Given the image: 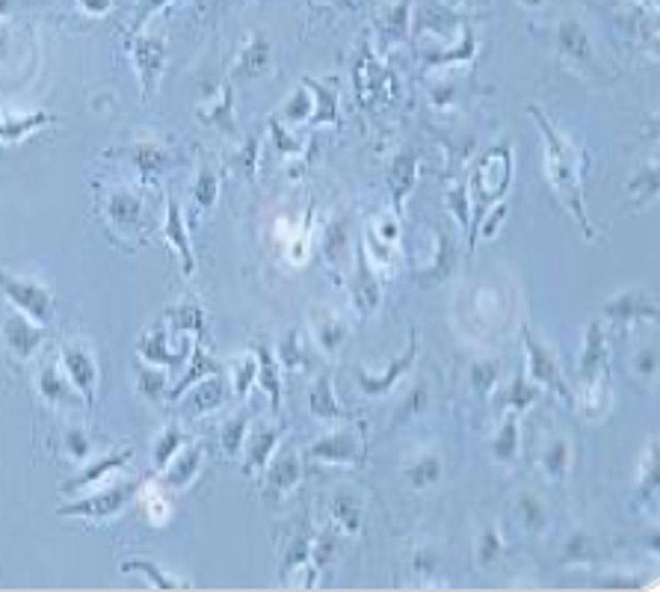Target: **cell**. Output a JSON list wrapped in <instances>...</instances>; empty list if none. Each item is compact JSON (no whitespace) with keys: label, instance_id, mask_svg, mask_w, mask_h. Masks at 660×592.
I'll list each match as a JSON object with an SVG mask.
<instances>
[{"label":"cell","instance_id":"6da1fadb","mask_svg":"<svg viewBox=\"0 0 660 592\" xmlns=\"http://www.w3.org/2000/svg\"><path fill=\"white\" fill-rule=\"evenodd\" d=\"M530 116H533V122L539 131H542V140H545L542 143V169H545L548 184H551V190L560 196L563 205L569 208V214L581 222L587 240H592L595 228L590 226L587 205H583V154L572 145V140H565L536 107H530Z\"/></svg>","mask_w":660,"mask_h":592},{"label":"cell","instance_id":"7a4b0ae2","mask_svg":"<svg viewBox=\"0 0 660 592\" xmlns=\"http://www.w3.org/2000/svg\"><path fill=\"white\" fill-rule=\"evenodd\" d=\"M509 178H513V148L509 145H498L483 157L480 166L474 169V193H477V219L483 217V210L498 205V199L504 196L509 187Z\"/></svg>","mask_w":660,"mask_h":592},{"label":"cell","instance_id":"3957f363","mask_svg":"<svg viewBox=\"0 0 660 592\" xmlns=\"http://www.w3.org/2000/svg\"><path fill=\"white\" fill-rule=\"evenodd\" d=\"M139 483L131 480H122V483H110L98 492H89L87 497L74 501L69 506H60V515H74V518H89V522H107L125 510L128 504L134 501Z\"/></svg>","mask_w":660,"mask_h":592},{"label":"cell","instance_id":"277c9868","mask_svg":"<svg viewBox=\"0 0 660 592\" xmlns=\"http://www.w3.org/2000/svg\"><path fill=\"white\" fill-rule=\"evenodd\" d=\"M0 288H4L6 300L15 305V311L27 314L33 323H51L54 317V296L48 288H42L39 282L18 279L12 273H0Z\"/></svg>","mask_w":660,"mask_h":592},{"label":"cell","instance_id":"5b68a950","mask_svg":"<svg viewBox=\"0 0 660 592\" xmlns=\"http://www.w3.org/2000/svg\"><path fill=\"white\" fill-rule=\"evenodd\" d=\"M524 332V349H527V370L524 376L530 382H536L539 388H551L563 397V400H574L569 382L563 379V370H560V362H557V356L548 349L545 344H539L533 338V332L527 326L522 329Z\"/></svg>","mask_w":660,"mask_h":592},{"label":"cell","instance_id":"8992f818","mask_svg":"<svg viewBox=\"0 0 660 592\" xmlns=\"http://www.w3.org/2000/svg\"><path fill=\"white\" fill-rule=\"evenodd\" d=\"M415 358H417V329H412L408 332V344H406V349L400 356H394L392 358V365H388L383 374H370V370L361 365V370H359V385H361V391H365L367 397H379V394H385V391H392V388L403 379L408 370H412V365H415Z\"/></svg>","mask_w":660,"mask_h":592},{"label":"cell","instance_id":"52a82bcc","mask_svg":"<svg viewBox=\"0 0 660 592\" xmlns=\"http://www.w3.org/2000/svg\"><path fill=\"white\" fill-rule=\"evenodd\" d=\"M604 317L613 323H637V320H657V302L639 288H628L604 302Z\"/></svg>","mask_w":660,"mask_h":592},{"label":"cell","instance_id":"ba28073f","mask_svg":"<svg viewBox=\"0 0 660 592\" xmlns=\"http://www.w3.org/2000/svg\"><path fill=\"white\" fill-rule=\"evenodd\" d=\"M60 362L66 367L69 382L78 388V394L83 400H92V397H95V385H98V367H95V358L89 356V349H83L80 344H66L60 349Z\"/></svg>","mask_w":660,"mask_h":592},{"label":"cell","instance_id":"9c48e42d","mask_svg":"<svg viewBox=\"0 0 660 592\" xmlns=\"http://www.w3.org/2000/svg\"><path fill=\"white\" fill-rule=\"evenodd\" d=\"M604 365H607V335H604L601 323H590L583 332V347L578 358V382L587 388L598 382L604 376Z\"/></svg>","mask_w":660,"mask_h":592},{"label":"cell","instance_id":"30bf717a","mask_svg":"<svg viewBox=\"0 0 660 592\" xmlns=\"http://www.w3.org/2000/svg\"><path fill=\"white\" fill-rule=\"evenodd\" d=\"M309 456L318 462H332V465H356L361 459V441L352 430H334L311 444Z\"/></svg>","mask_w":660,"mask_h":592},{"label":"cell","instance_id":"8fae6325","mask_svg":"<svg viewBox=\"0 0 660 592\" xmlns=\"http://www.w3.org/2000/svg\"><path fill=\"white\" fill-rule=\"evenodd\" d=\"M352 302L361 314H374L383 302V284H379V275L370 270V255L365 246L359 249V267L352 275Z\"/></svg>","mask_w":660,"mask_h":592},{"label":"cell","instance_id":"7c38bea8","mask_svg":"<svg viewBox=\"0 0 660 592\" xmlns=\"http://www.w3.org/2000/svg\"><path fill=\"white\" fill-rule=\"evenodd\" d=\"M4 341H6V347L12 349L18 358H27V356H33L36 349H39L42 332L36 329V323L27 317V314L12 311L4 320Z\"/></svg>","mask_w":660,"mask_h":592},{"label":"cell","instance_id":"4fadbf2b","mask_svg":"<svg viewBox=\"0 0 660 592\" xmlns=\"http://www.w3.org/2000/svg\"><path fill=\"white\" fill-rule=\"evenodd\" d=\"M226 403V382L219 376H204L196 382V388L184 397V415L187 418H199V415H208L213 409Z\"/></svg>","mask_w":660,"mask_h":592},{"label":"cell","instance_id":"5bb4252c","mask_svg":"<svg viewBox=\"0 0 660 592\" xmlns=\"http://www.w3.org/2000/svg\"><path fill=\"white\" fill-rule=\"evenodd\" d=\"M163 237H166V243L178 252L184 275L196 273V255H193V246H190V231H187V226H184L181 208H178V201H175V199H169V217H166Z\"/></svg>","mask_w":660,"mask_h":592},{"label":"cell","instance_id":"9a60e30c","mask_svg":"<svg viewBox=\"0 0 660 592\" xmlns=\"http://www.w3.org/2000/svg\"><path fill=\"white\" fill-rule=\"evenodd\" d=\"M311 332H314V341H318V347L323 349V353H329V356L338 353V349L343 347V341L350 338L347 323H343L334 311L323 308V305L311 314Z\"/></svg>","mask_w":660,"mask_h":592},{"label":"cell","instance_id":"2e32d148","mask_svg":"<svg viewBox=\"0 0 660 592\" xmlns=\"http://www.w3.org/2000/svg\"><path fill=\"white\" fill-rule=\"evenodd\" d=\"M415 184H417V157H415V152L397 154V160L392 163V169H388V187H392L397 210L403 208V201H406L408 193L415 190Z\"/></svg>","mask_w":660,"mask_h":592},{"label":"cell","instance_id":"e0dca14e","mask_svg":"<svg viewBox=\"0 0 660 592\" xmlns=\"http://www.w3.org/2000/svg\"><path fill=\"white\" fill-rule=\"evenodd\" d=\"M300 459H296V453L291 450H282L278 456L273 459V465H269V474H267V486L273 495H287L291 489L300 483Z\"/></svg>","mask_w":660,"mask_h":592},{"label":"cell","instance_id":"ac0fdd59","mask_svg":"<svg viewBox=\"0 0 660 592\" xmlns=\"http://www.w3.org/2000/svg\"><path fill=\"white\" fill-rule=\"evenodd\" d=\"M202 459H204L202 448H187V450H181L178 456L172 459V465L166 468V474H163V489H184V486H190L193 480H196V474H199Z\"/></svg>","mask_w":660,"mask_h":592},{"label":"cell","instance_id":"d6986e66","mask_svg":"<svg viewBox=\"0 0 660 592\" xmlns=\"http://www.w3.org/2000/svg\"><path fill=\"white\" fill-rule=\"evenodd\" d=\"M518 450H522V436H518V412H509L500 430L491 439V456H495L500 465H513L518 459Z\"/></svg>","mask_w":660,"mask_h":592},{"label":"cell","instance_id":"ffe728a7","mask_svg":"<svg viewBox=\"0 0 660 592\" xmlns=\"http://www.w3.org/2000/svg\"><path fill=\"white\" fill-rule=\"evenodd\" d=\"M276 444H278V432L276 430H267V427H261V430H255L252 436H249V441H246V462H243V468H246V474L252 477V474H258L267 462H269V456H273V450H276Z\"/></svg>","mask_w":660,"mask_h":592},{"label":"cell","instance_id":"44dd1931","mask_svg":"<svg viewBox=\"0 0 660 592\" xmlns=\"http://www.w3.org/2000/svg\"><path fill=\"white\" fill-rule=\"evenodd\" d=\"M131 456H134V450H122V453H116V456H101L95 465H89L80 477H74L71 483H66L62 489H66V492H78L83 486L98 483V480H104L107 474H113V471H122L128 462H131Z\"/></svg>","mask_w":660,"mask_h":592},{"label":"cell","instance_id":"7402d4cb","mask_svg":"<svg viewBox=\"0 0 660 592\" xmlns=\"http://www.w3.org/2000/svg\"><path fill=\"white\" fill-rule=\"evenodd\" d=\"M309 412L318 421H341L343 418V409L338 406V400H334L329 376H318V382H314L311 394H309Z\"/></svg>","mask_w":660,"mask_h":592},{"label":"cell","instance_id":"603a6c76","mask_svg":"<svg viewBox=\"0 0 660 592\" xmlns=\"http://www.w3.org/2000/svg\"><path fill=\"white\" fill-rule=\"evenodd\" d=\"M39 391L48 403H78V388L69 382V376H60L57 367L51 365L39 370Z\"/></svg>","mask_w":660,"mask_h":592},{"label":"cell","instance_id":"cb8c5ba5","mask_svg":"<svg viewBox=\"0 0 660 592\" xmlns=\"http://www.w3.org/2000/svg\"><path fill=\"white\" fill-rule=\"evenodd\" d=\"M441 474H444V468H441L439 453H421V456H415L406 465V480H408V486H415V489L435 486L441 480Z\"/></svg>","mask_w":660,"mask_h":592},{"label":"cell","instance_id":"d4e9b609","mask_svg":"<svg viewBox=\"0 0 660 592\" xmlns=\"http://www.w3.org/2000/svg\"><path fill=\"white\" fill-rule=\"evenodd\" d=\"M258 385L264 388L269 394V400H273V409H278V403H282V379H278V362L276 356L269 353L267 347H258Z\"/></svg>","mask_w":660,"mask_h":592},{"label":"cell","instance_id":"484cf974","mask_svg":"<svg viewBox=\"0 0 660 592\" xmlns=\"http://www.w3.org/2000/svg\"><path fill=\"white\" fill-rule=\"evenodd\" d=\"M107 214L113 222H119V228H136L139 217H143V205H139V199L131 196V193H116L107 205Z\"/></svg>","mask_w":660,"mask_h":592},{"label":"cell","instance_id":"4316f807","mask_svg":"<svg viewBox=\"0 0 660 592\" xmlns=\"http://www.w3.org/2000/svg\"><path fill=\"white\" fill-rule=\"evenodd\" d=\"M119 569H122V571H139V575H145V578H148V584H152V587H161V589H166V587H187V580L172 578L169 571L161 569V566H157V563H152V560H145V557L125 560Z\"/></svg>","mask_w":660,"mask_h":592},{"label":"cell","instance_id":"83f0119b","mask_svg":"<svg viewBox=\"0 0 660 592\" xmlns=\"http://www.w3.org/2000/svg\"><path fill=\"white\" fill-rule=\"evenodd\" d=\"M539 394H542V388H539L536 382H530L527 376L518 374L513 382H509V388H507L504 403L509 406V412H527L530 406L536 403Z\"/></svg>","mask_w":660,"mask_h":592},{"label":"cell","instance_id":"f1b7e54d","mask_svg":"<svg viewBox=\"0 0 660 592\" xmlns=\"http://www.w3.org/2000/svg\"><path fill=\"white\" fill-rule=\"evenodd\" d=\"M569 465H572V444H569V439H557L551 448L542 453L545 474L551 480H563L565 474H569Z\"/></svg>","mask_w":660,"mask_h":592},{"label":"cell","instance_id":"f546056e","mask_svg":"<svg viewBox=\"0 0 660 592\" xmlns=\"http://www.w3.org/2000/svg\"><path fill=\"white\" fill-rule=\"evenodd\" d=\"M231 385H235V394L240 400H246L249 391L258 385V358L255 356L246 353L231 365Z\"/></svg>","mask_w":660,"mask_h":592},{"label":"cell","instance_id":"4dcf8cb0","mask_svg":"<svg viewBox=\"0 0 660 592\" xmlns=\"http://www.w3.org/2000/svg\"><path fill=\"white\" fill-rule=\"evenodd\" d=\"M332 518L338 522V527H343L347 533H359L361 530V506L356 497L350 495H338L329 506Z\"/></svg>","mask_w":660,"mask_h":592},{"label":"cell","instance_id":"1f68e13d","mask_svg":"<svg viewBox=\"0 0 660 592\" xmlns=\"http://www.w3.org/2000/svg\"><path fill=\"white\" fill-rule=\"evenodd\" d=\"M444 201H448L450 214L459 222V228L471 231V193H468V187H465L462 181L450 184L448 193H444Z\"/></svg>","mask_w":660,"mask_h":592},{"label":"cell","instance_id":"d6a6232c","mask_svg":"<svg viewBox=\"0 0 660 592\" xmlns=\"http://www.w3.org/2000/svg\"><path fill=\"white\" fill-rule=\"evenodd\" d=\"M518 518H522V527L527 533H542L545 524H548L545 506L539 504V497H533V495L518 497Z\"/></svg>","mask_w":660,"mask_h":592},{"label":"cell","instance_id":"836d02e7","mask_svg":"<svg viewBox=\"0 0 660 592\" xmlns=\"http://www.w3.org/2000/svg\"><path fill=\"white\" fill-rule=\"evenodd\" d=\"M45 122H48V116H45V113L12 119V122H0V140L9 143V145H15V143H21L27 134H33L36 127H42Z\"/></svg>","mask_w":660,"mask_h":592},{"label":"cell","instance_id":"e575fe53","mask_svg":"<svg viewBox=\"0 0 660 592\" xmlns=\"http://www.w3.org/2000/svg\"><path fill=\"white\" fill-rule=\"evenodd\" d=\"M657 187H660V181H657V166L655 163H648L646 169H639V175L634 181H631V196H634V205L637 208H643L646 201H652L655 196H657Z\"/></svg>","mask_w":660,"mask_h":592},{"label":"cell","instance_id":"d590c367","mask_svg":"<svg viewBox=\"0 0 660 592\" xmlns=\"http://www.w3.org/2000/svg\"><path fill=\"white\" fill-rule=\"evenodd\" d=\"M498 379H500V362H495V358H486V362H474V367H471V385H474V391H477V394L489 397L498 388Z\"/></svg>","mask_w":660,"mask_h":592},{"label":"cell","instance_id":"8d00e7d4","mask_svg":"<svg viewBox=\"0 0 660 592\" xmlns=\"http://www.w3.org/2000/svg\"><path fill=\"white\" fill-rule=\"evenodd\" d=\"M184 432L181 430H175V427H169L163 432L161 439L154 441V468H166V462H172L175 456H178V450L184 448Z\"/></svg>","mask_w":660,"mask_h":592},{"label":"cell","instance_id":"74e56055","mask_svg":"<svg viewBox=\"0 0 660 592\" xmlns=\"http://www.w3.org/2000/svg\"><path fill=\"white\" fill-rule=\"evenodd\" d=\"M500 554H504V542H500L495 527H486L477 539V563L483 569H491L500 560Z\"/></svg>","mask_w":660,"mask_h":592},{"label":"cell","instance_id":"f35d334b","mask_svg":"<svg viewBox=\"0 0 660 592\" xmlns=\"http://www.w3.org/2000/svg\"><path fill=\"white\" fill-rule=\"evenodd\" d=\"M246 427H249V415H237V418H231V421L222 423L219 441H222V450H226L228 456H235V453L243 448Z\"/></svg>","mask_w":660,"mask_h":592},{"label":"cell","instance_id":"ab89813d","mask_svg":"<svg viewBox=\"0 0 660 592\" xmlns=\"http://www.w3.org/2000/svg\"><path fill=\"white\" fill-rule=\"evenodd\" d=\"M134 166L139 172H161L166 166V154L157 145H136L134 148Z\"/></svg>","mask_w":660,"mask_h":592},{"label":"cell","instance_id":"60d3db41","mask_svg":"<svg viewBox=\"0 0 660 592\" xmlns=\"http://www.w3.org/2000/svg\"><path fill=\"white\" fill-rule=\"evenodd\" d=\"M648 468H646V474H643V480H639V501H648V504H655L657 501V450H655V441H652V448H648Z\"/></svg>","mask_w":660,"mask_h":592},{"label":"cell","instance_id":"b9f144b4","mask_svg":"<svg viewBox=\"0 0 660 592\" xmlns=\"http://www.w3.org/2000/svg\"><path fill=\"white\" fill-rule=\"evenodd\" d=\"M139 391L152 400H161V394L166 391V367H154V370H143L139 374Z\"/></svg>","mask_w":660,"mask_h":592},{"label":"cell","instance_id":"7bdbcfd3","mask_svg":"<svg viewBox=\"0 0 660 592\" xmlns=\"http://www.w3.org/2000/svg\"><path fill=\"white\" fill-rule=\"evenodd\" d=\"M172 323H175V329L178 332H202V308L196 302L193 305H181V308H175V314H172Z\"/></svg>","mask_w":660,"mask_h":592},{"label":"cell","instance_id":"ee69618b","mask_svg":"<svg viewBox=\"0 0 660 592\" xmlns=\"http://www.w3.org/2000/svg\"><path fill=\"white\" fill-rule=\"evenodd\" d=\"M193 367L187 370V376H184V382L178 385V388H175V397H178L181 391H184V388H187V385H193V382H199V379H204V376H210L213 374V370H217V367H213L210 362H208V356H202L199 353V349H193Z\"/></svg>","mask_w":660,"mask_h":592},{"label":"cell","instance_id":"f6af8a7d","mask_svg":"<svg viewBox=\"0 0 660 592\" xmlns=\"http://www.w3.org/2000/svg\"><path fill=\"white\" fill-rule=\"evenodd\" d=\"M145 515L152 518L154 524H163L166 518H169V501H166V495L157 492L154 486L145 492Z\"/></svg>","mask_w":660,"mask_h":592},{"label":"cell","instance_id":"bcb514c9","mask_svg":"<svg viewBox=\"0 0 660 592\" xmlns=\"http://www.w3.org/2000/svg\"><path fill=\"white\" fill-rule=\"evenodd\" d=\"M278 358H282L285 367H305V358H302V347H300V338H296V332H291L282 347H278Z\"/></svg>","mask_w":660,"mask_h":592},{"label":"cell","instance_id":"7dc6e473","mask_svg":"<svg viewBox=\"0 0 660 592\" xmlns=\"http://www.w3.org/2000/svg\"><path fill=\"white\" fill-rule=\"evenodd\" d=\"M507 205L500 201V205H495L489 210V214H483L480 217V226H477V231H480V237H495L498 234V228L504 226V219H507Z\"/></svg>","mask_w":660,"mask_h":592},{"label":"cell","instance_id":"c3c4849f","mask_svg":"<svg viewBox=\"0 0 660 592\" xmlns=\"http://www.w3.org/2000/svg\"><path fill=\"white\" fill-rule=\"evenodd\" d=\"M334 545H338V539H334V533H332V530H323V533L318 536V539H314L309 557H311L314 563H318V566H326L329 557L334 554Z\"/></svg>","mask_w":660,"mask_h":592},{"label":"cell","instance_id":"681fc988","mask_svg":"<svg viewBox=\"0 0 660 592\" xmlns=\"http://www.w3.org/2000/svg\"><path fill=\"white\" fill-rule=\"evenodd\" d=\"M196 201L208 210L213 208V201H217V178H213L210 172H202L199 181H196Z\"/></svg>","mask_w":660,"mask_h":592},{"label":"cell","instance_id":"f907efd6","mask_svg":"<svg viewBox=\"0 0 660 592\" xmlns=\"http://www.w3.org/2000/svg\"><path fill=\"white\" fill-rule=\"evenodd\" d=\"M347 246H350V240H347V222H334V226L329 228V237H326V252L332 258H338Z\"/></svg>","mask_w":660,"mask_h":592},{"label":"cell","instance_id":"816d5d0a","mask_svg":"<svg viewBox=\"0 0 660 592\" xmlns=\"http://www.w3.org/2000/svg\"><path fill=\"white\" fill-rule=\"evenodd\" d=\"M565 560L569 563H587V560H592V548H590V536H583V533H578V536H572V542H569V548H565Z\"/></svg>","mask_w":660,"mask_h":592},{"label":"cell","instance_id":"f5cc1de1","mask_svg":"<svg viewBox=\"0 0 660 592\" xmlns=\"http://www.w3.org/2000/svg\"><path fill=\"white\" fill-rule=\"evenodd\" d=\"M66 444H69V453L74 459H87L89 453H92V441H89V436L83 430H78L74 427L69 436H66Z\"/></svg>","mask_w":660,"mask_h":592},{"label":"cell","instance_id":"db71d44e","mask_svg":"<svg viewBox=\"0 0 660 592\" xmlns=\"http://www.w3.org/2000/svg\"><path fill=\"white\" fill-rule=\"evenodd\" d=\"M426 400H430V394H426V388H415L412 394H408V400H406V406L400 409V415H397V421L400 418H412V415H421L424 409H426Z\"/></svg>","mask_w":660,"mask_h":592},{"label":"cell","instance_id":"11a10c76","mask_svg":"<svg viewBox=\"0 0 660 592\" xmlns=\"http://www.w3.org/2000/svg\"><path fill=\"white\" fill-rule=\"evenodd\" d=\"M639 358H637V370L643 376H648L652 379L655 376V370H657V349L655 347H648V349H643V353H637Z\"/></svg>","mask_w":660,"mask_h":592},{"label":"cell","instance_id":"9f6ffc18","mask_svg":"<svg viewBox=\"0 0 660 592\" xmlns=\"http://www.w3.org/2000/svg\"><path fill=\"white\" fill-rule=\"evenodd\" d=\"M527 4H539V0H527Z\"/></svg>","mask_w":660,"mask_h":592}]
</instances>
